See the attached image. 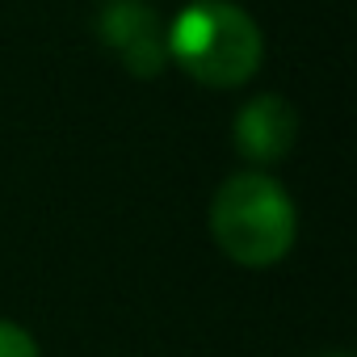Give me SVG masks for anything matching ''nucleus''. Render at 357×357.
Masks as SVG:
<instances>
[{
  "mask_svg": "<svg viewBox=\"0 0 357 357\" xmlns=\"http://www.w3.org/2000/svg\"><path fill=\"white\" fill-rule=\"evenodd\" d=\"M294 202L265 172H240L219 185L211 202L215 244L248 269L278 265L294 244Z\"/></svg>",
  "mask_w": 357,
  "mask_h": 357,
  "instance_id": "obj_2",
  "label": "nucleus"
},
{
  "mask_svg": "<svg viewBox=\"0 0 357 357\" xmlns=\"http://www.w3.org/2000/svg\"><path fill=\"white\" fill-rule=\"evenodd\" d=\"M332 357H344V353H332Z\"/></svg>",
  "mask_w": 357,
  "mask_h": 357,
  "instance_id": "obj_6",
  "label": "nucleus"
},
{
  "mask_svg": "<svg viewBox=\"0 0 357 357\" xmlns=\"http://www.w3.org/2000/svg\"><path fill=\"white\" fill-rule=\"evenodd\" d=\"M97 30L105 47L135 72V76H160L168 63V38L160 30V13L147 0H109L97 17Z\"/></svg>",
  "mask_w": 357,
  "mask_h": 357,
  "instance_id": "obj_3",
  "label": "nucleus"
},
{
  "mask_svg": "<svg viewBox=\"0 0 357 357\" xmlns=\"http://www.w3.org/2000/svg\"><path fill=\"white\" fill-rule=\"evenodd\" d=\"M168 59L206 89H236L261 68V30L231 0H194L168 26Z\"/></svg>",
  "mask_w": 357,
  "mask_h": 357,
  "instance_id": "obj_1",
  "label": "nucleus"
},
{
  "mask_svg": "<svg viewBox=\"0 0 357 357\" xmlns=\"http://www.w3.org/2000/svg\"><path fill=\"white\" fill-rule=\"evenodd\" d=\"M294 135H298V118L273 93L248 101L236 114V151L252 164H278L294 147Z\"/></svg>",
  "mask_w": 357,
  "mask_h": 357,
  "instance_id": "obj_4",
  "label": "nucleus"
},
{
  "mask_svg": "<svg viewBox=\"0 0 357 357\" xmlns=\"http://www.w3.org/2000/svg\"><path fill=\"white\" fill-rule=\"evenodd\" d=\"M0 357H38V344L26 328L0 319Z\"/></svg>",
  "mask_w": 357,
  "mask_h": 357,
  "instance_id": "obj_5",
  "label": "nucleus"
}]
</instances>
